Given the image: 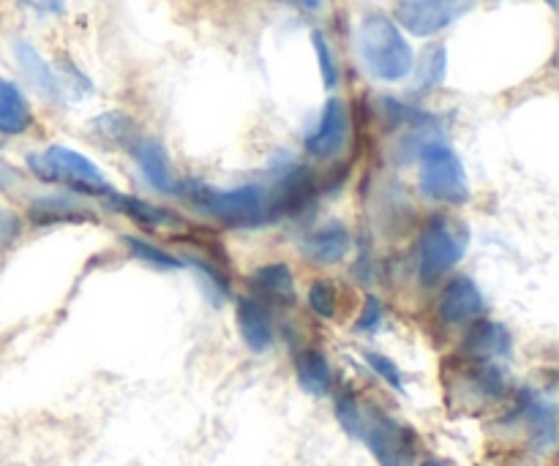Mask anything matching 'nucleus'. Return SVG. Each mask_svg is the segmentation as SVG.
<instances>
[{"mask_svg": "<svg viewBox=\"0 0 559 466\" xmlns=\"http://www.w3.org/2000/svg\"><path fill=\"white\" fill-rule=\"evenodd\" d=\"M418 189L429 202H442V205H467L469 202L467 169L448 142L431 140L420 147Z\"/></svg>", "mask_w": 559, "mask_h": 466, "instance_id": "nucleus-5", "label": "nucleus"}, {"mask_svg": "<svg viewBox=\"0 0 559 466\" xmlns=\"http://www.w3.org/2000/svg\"><path fill=\"white\" fill-rule=\"evenodd\" d=\"M295 380L304 393L314 398H325L333 393V369L320 347L300 349L295 358Z\"/></svg>", "mask_w": 559, "mask_h": 466, "instance_id": "nucleus-17", "label": "nucleus"}, {"mask_svg": "<svg viewBox=\"0 0 559 466\" xmlns=\"http://www.w3.org/2000/svg\"><path fill=\"white\" fill-rule=\"evenodd\" d=\"M235 322H238L240 338L251 353L262 355L273 347V322L265 306L254 298H240L235 306Z\"/></svg>", "mask_w": 559, "mask_h": 466, "instance_id": "nucleus-16", "label": "nucleus"}, {"mask_svg": "<svg viewBox=\"0 0 559 466\" xmlns=\"http://www.w3.org/2000/svg\"><path fill=\"white\" fill-rule=\"evenodd\" d=\"M183 267H194V271L200 273V278H202V282H205V287H207V298H211L213 306H222L224 300L229 298L227 276H224V273L218 271L216 265H213V260H205V256L189 254L183 260Z\"/></svg>", "mask_w": 559, "mask_h": 466, "instance_id": "nucleus-26", "label": "nucleus"}, {"mask_svg": "<svg viewBox=\"0 0 559 466\" xmlns=\"http://www.w3.org/2000/svg\"><path fill=\"white\" fill-rule=\"evenodd\" d=\"M27 218L36 227H52V224H82L93 222L91 207L82 205L80 200L66 194H44L27 205Z\"/></svg>", "mask_w": 559, "mask_h": 466, "instance_id": "nucleus-15", "label": "nucleus"}, {"mask_svg": "<svg viewBox=\"0 0 559 466\" xmlns=\"http://www.w3.org/2000/svg\"><path fill=\"white\" fill-rule=\"evenodd\" d=\"M22 9L33 11L41 16H63L66 14V0H16Z\"/></svg>", "mask_w": 559, "mask_h": 466, "instance_id": "nucleus-32", "label": "nucleus"}, {"mask_svg": "<svg viewBox=\"0 0 559 466\" xmlns=\"http://www.w3.org/2000/svg\"><path fill=\"white\" fill-rule=\"evenodd\" d=\"M282 3L295 5L300 11H320L322 9V0H282Z\"/></svg>", "mask_w": 559, "mask_h": 466, "instance_id": "nucleus-36", "label": "nucleus"}, {"mask_svg": "<svg viewBox=\"0 0 559 466\" xmlns=\"http://www.w3.org/2000/svg\"><path fill=\"white\" fill-rule=\"evenodd\" d=\"M91 131L98 136V140L107 142V145L126 147V151H129V147L142 136L140 131H136L134 120L123 112L96 115V118L91 120Z\"/></svg>", "mask_w": 559, "mask_h": 466, "instance_id": "nucleus-22", "label": "nucleus"}, {"mask_svg": "<svg viewBox=\"0 0 559 466\" xmlns=\"http://www.w3.org/2000/svg\"><path fill=\"white\" fill-rule=\"evenodd\" d=\"M249 282H251V287L262 295V298H267L271 303L282 306V309L293 306L295 298H298V289H295V276H293V271H289V265H284V262H271V265L257 267V271L249 276Z\"/></svg>", "mask_w": 559, "mask_h": 466, "instance_id": "nucleus-19", "label": "nucleus"}, {"mask_svg": "<svg viewBox=\"0 0 559 466\" xmlns=\"http://www.w3.org/2000/svg\"><path fill=\"white\" fill-rule=\"evenodd\" d=\"M516 415L530 426V437H533L538 451H549L557 442V409L555 404L544 402L538 393L522 391L516 398Z\"/></svg>", "mask_w": 559, "mask_h": 466, "instance_id": "nucleus-13", "label": "nucleus"}, {"mask_svg": "<svg viewBox=\"0 0 559 466\" xmlns=\"http://www.w3.org/2000/svg\"><path fill=\"white\" fill-rule=\"evenodd\" d=\"M58 71H66V76H69L71 80V85H74V91L76 93H82V91H93V82L87 80L85 74H82L80 69H76L74 63H71V60H66V58H60V63H58Z\"/></svg>", "mask_w": 559, "mask_h": 466, "instance_id": "nucleus-34", "label": "nucleus"}, {"mask_svg": "<svg viewBox=\"0 0 559 466\" xmlns=\"http://www.w3.org/2000/svg\"><path fill=\"white\" fill-rule=\"evenodd\" d=\"M420 466H448V464L440 462V458H426V462L420 464Z\"/></svg>", "mask_w": 559, "mask_h": 466, "instance_id": "nucleus-37", "label": "nucleus"}, {"mask_svg": "<svg viewBox=\"0 0 559 466\" xmlns=\"http://www.w3.org/2000/svg\"><path fill=\"white\" fill-rule=\"evenodd\" d=\"M364 358H366V363H369V369L374 371V374L380 377V380L385 382L388 387H393V391H396V393L407 391V385H404V371L399 369V366L393 363V360L388 358V355L366 353Z\"/></svg>", "mask_w": 559, "mask_h": 466, "instance_id": "nucleus-30", "label": "nucleus"}, {"mask_svg": "<svg viewBox=\"0 0 559 466\" xmlns=\"http://www.w3.org/2000/svg\"><path fill=\"white\" fill-rule=\"evenodd\" d=\"M469 382L484 398H502L508 393V377L497 363H478L469 371Z\"/></svg>", "mask_w": 559, "mask_h": 466, "instance_id": "nucleus-27", "label": "nucleus"}, {"mask_svg": "<svg viewBox=\"0 0 559 466\" xmlns=\"http://www.w3.org/2000/svg\"><path fill=\"white\" fill-rule=\"evenodd\" d=\"M475 5H478V0H396L393 3L396 20L393 22L409 36L429 38L445 27L456 25Z\"/></svg>", "mask_w": 559, "mask_h": 466, "instance_id": "nucleus-7", "label": "nucleus"}, {"mask_svg": "<svg viewBox=\"0 0 559 466\" xmlns=\"http://www.w3.org/2000/svg\"><path fill=\"white\" fill-rule=\"evenodd\" d=\"M309 309L314 311L320 320H333L338 309V289L328 278H317L309 287Z\"/></svg>", "mask_w": 559, "mask_h": 466, "instance_id": "nucleus-28", "label": "nucleus"}, {"mask_svg": "<svg viewBox=\"0 0 559 466\" xmlns=\"http://www.w3.org/2000/svg\"><path fill=\"white\" fill-rule=\"evenodd\" d=\"M25 164L38 180H44V183H60L66 186V189L85 196L112 194V186H109L107 175H104L91 158L71 151V147L66 145H49L47 151L41 153H27Z\"/></svg>", "mask_w": 559, "mask_h": 466, "instance_id": "nucleus-4", "label": "nucleus"}, {"mask_svg": "<svg viewBox=\"0 0 559 466\" xmlns=\"http://www.w3.org/2000/svg\"><path fill=\"white\" fill-rule=\"evenodd\" d=\"M546 3H549V5H551V9H555V5H557V0H546Z\"/></svg>", "mask_w": 559, "mask_h": 466, "instance_id": "nucleus-38", "label": "nucleus"}, {"mask_svg": "<svg viewBox=\"0 0 559 466\" xmlns=\"http://www.w3.org/2000/svg\"><path fill=\"white\" fill-rule=\"evenodd\" d=\"M360 442H366L380 466H413L418 456V434L413 431V426L402 423L382 409L366 413Z\"/></svg>", "mask_w": 559, "mask_h": 466, "instance_id": "nucleus-6", "label": "nucleus"}, {"mask_svg": "<svg viewBox=\"0 0 559 466\" xmlns=\"http://www.w3.org/2000/svg\"><path fill=\"white\" fill-rule=\"evenodd\" d=\"M33 126V112L27 98L11 80L0 76V134L20 136Z\"/></svg>", "mask_w": 559, "mask_h": 466, "instance_id": "nucleus-21", "label": "nucleus"}, {"mask_svg": "<svg viewBox=\"0 0 559 466\" xmlns=\"http://www.w3.org/2000/svg\"><path fill=\"white\" fill-rule=\"evenodd\" d=\"M14 58H16V63H20L22 74L31 80V85L36 87L44 98H49V101H58L60 98L58 71H55L52 65L41 58V52H38L31 41H22L20 38V41H14Z\"/></svg>", "mask_w": 559, "mask_h": 466, "instance_id": "nucleus-18", "label": "nucleus"}, {"mask_svg": "<svg viewBox=\"0 0 559 466\" xmlns=\"http://www.w3.org/2000/svg\"><path fill=\"white\" fill-rule=\"evenodd\" d=\"M349 134V112L342 98H328L317 129L306 136V153L311 158H333L344 147Z\"/></svg>", "mask_w": 559, "mask_h": 466, "instance_id": "nucleus-9", "label": "nucleus"}, {"mask_svg": "<svg viewBox=\"0 0 559 466\" xmlns=\"http://www.w3.org/2000/svg\"><path fill=\"white\" fill-rule=\"evenodd\" d=\"M16 180H20V172H16L14 167H9V164L0 162V191L11 189V186H14Z\"/></svg>", "mask_w": 559, "mask_h": 466, "instance_id": "nucleus-35", "label": "nucleus"}, {"mask_svg": "<svg viewBox=\"0 0 559 466\" xmlns=\"http://www.w3.org/2000/svg\"><path fill=\"white\" fill-rule=\"evenodd\" d=\"M360 60L380 82H402L413 74L415 52L402 27L382 11H369L358 27Z\"/></svg>", "mask_w": 559, "mask_h": 466, "instance_id": "nucleus-2", "label": "nucleus"}, {"mask_svg": "<svg viewBox=\"0 0 559 466\" xmlns=\"http://www.w3.org/2000/svg\"><path fill=\"white\" fill-rule=\"evenodd\" d=\"M462 353L478 363H497V360L511 358L513 336L502 322L478 320L469 325L462 342Z\"/></svg>", "mask_w": 559, "mask_h": 466, "instance_id": "nucleus-12", "label": "nucleus"}, {"mask_svg": "<svg viewBox=\"0 0 559 466\" xmlns=\"http://www.w3.org/2000/svg\"><path fill=\"white\" fill-rule=\"evenodd\" d=\"M445 69H448V52L445 44H435L424 52L420 58L418 71H415V85L413 93L415 96H426V93L435 91L442 80H445Z\"/></svg>", "mask_w": 559, "mask_h": 466, "instance_id": "nucleus-23", "label": "nucleus"}, {"mask_svg": "<svg viewBox=\"0 0 559 466\" xmlns=\"http://www.w3.org/2000/svg\"><path fill=\"white\" fill-rule=\"evenodd\" d=\"M385 322V303H382L377 295H369L364 300V311H360L358 322H355V331L358 333H377Z\"/></svg>", "mask_w": 559, "mask_h": 466, "instance_id": "nucleus-31", "label": "nucleus"}, {"mask_svg": "<svg viewBox=\"0 0 559 466\" xmlns=\"http://www.w3.org/2000/svg\"><path fill=\"white\" fill-rule=\"evenodd\" d=\"M333 413H336V420L344 429V434L353 437V440H360V437H364L366 413L364 407H360V398L353 387H338L336 398H333Z\"/></svg>", "mask_w": 559, "mask_h": 466, "instance_id": "nucleus-25", "label": "nucleus"}, {"mask_svg": "<svg viewBox=\"0 0 559 466\" xmlns=\"http://www.w3.org/2000/svg\"><path fill=\"white\" fill-rule=\"evenodd\" d=\"M469 246V227L456 216L437 213L429 218L418 240V278L431 287L445 278L464 260Z\"/></svg>", "mask_w": 559, "mask_h": 466, "instance_id": "nucleus-3", "label": "nucleus"}, {"mask_svg": "<svg viewBox=\"0 0 559 466\" xmlns=\"http://www.w3.org/2000/svg\"><path fill=\"white\" fill-rule=\"evenodd\" d=\"M178 196H183L197 211L227 224V227L249 229L276 222L271 211V194L260 183H246L238 189H213L200 180H180Z\"/></svg>", "mask_w": 559, "mask_h": 466, "instance_id": "nucleus-1", "label": "nucleus"}, {"mask_svg": "<svg viewBox=\"0 0 559 466\" xmlns=\"http://www.w3.org/2000/svg\"><path fill=\"white\" fill-rule=\"evenodd\" d=\"M104 200H107V205L112 207V211L123 213V216H129L131 222H136L140 227L164 229V227H173V224H178V216H175L173 211L153 205V202L140 200V196H134V194H118V191H112V194L104 196Z\"/></svg>", "mask_w": 559, "mask_h": 466, "instance_id": "nucleus-20", "label": "nucleus"}, {"mask_svg": "<svg viewBox=\"0 0 559 466\" xmlns=\"http://www.w3.org/2000/svg\"><path fill=\"white\" fill-rule=\"evenodd\" d=\"M267 194H271L273 218H276V222H282V218H287V216H298V213H304L306 207L314 202L317 178L309 167H300V164H295V167L284 169V172L278 175L276 186H273Z\"/></svg>", "mask_w": 559, "mask_h": 466, "instance_id": "nucleus-8", "label": "nucleus"}, {"mask_svg": "<svg viewBox=\"0 0 559 466\" xmlns=\"http://www.w3.org/2000/svg\"><path fill=\"white\" fill-rule=\"evenodd\" d=\"M311 44H314L317 63H320L322 85H325L328 91H333V87L338 85V65H336V58H333L331 44H328L325 33H322V31H314V33H311Z\"/></svg>", "mask_w": 559, "mask_h": 466, "instance_id": "nucleus-29", "label": "nucleus"}, {"mask_svg": "<svg viewBox=\"0 0 559 466\" xmlns=\"http://www.w3.org/2000/svg\"><path fill=\"white\" fill-rule=\"evenodd\" d=\"M129 153L136 162V167H140L142 178H145L158 194L178 196L180 180L175 178L173 164H169V156H167V147H164L162 142L151 140V136H140V140L129 147Z\"/></svg>", "mask_w": 559, "mask_h": 466, "instance_id": "nucleus-11", "label": "nucleus"}, {"mask_svg": "<svg viewBox=\"0 0 559 466\" xmlns=\"http://www.w3.org/2000/svg\"><path fill=\"white\" fill-rule=\"evenodd\" d=\"M120 243H123L126 249H129V254L134 256V260H140L142 265L156 267V271H183V260H178V256L169 254L162 246L151 243V240L136 238V235H123Z\"/></svg>", "mask_w": 559, "mask_h": 466, "instance_id": "nucleus-24", "label": "nucleus"}, {"mask_svg": "<svg viewBox=\"0 0 559 466\" xmlns=\"http://www.w3.org/2000/svg\"><path fill=\"white\" fill-rule=\"evenodd\" d=\"M486 300L484 292H480L478 284L469 276H456L445 284L440 295V303H437V311H440V320L445 325H464V322H473L484 314Z\"/></svg>", "mask_w": 559, "mask_h": 466, "instance_id": "nucleus-10", "label": "nucleus"}, {"mask_svg": "<svg viewBox=\"0 0 559 466\" xmlns=\"http://www.w3.org/2000/svg\"><path fill=\"white\" fill-rule=\"evenodd\" d=\"M300 249H304L306 260L314 262V265H338L353 249V238L342 222H328L325 227L306 235Z\"/></svg>", "mask_w": 559, "mask_h": 466, "instance_id": "nucleus-14", "label": "nucleus"}, {"mask_svg": "<svg viewBox=\"0 0 559 466\" xmlns=\"http://www.w3.org/2000/svg\"><path fill=\"white\" fill-rule=\"evenodd\" d=\"M20 216L11 213L9 207H0V246H9L11 240L20 238Z\"/></svg>", "mask_w": 559, "mask_h": 466, "instance_id": "nucleus-33", "label": "nucleus"}]
</instances>
